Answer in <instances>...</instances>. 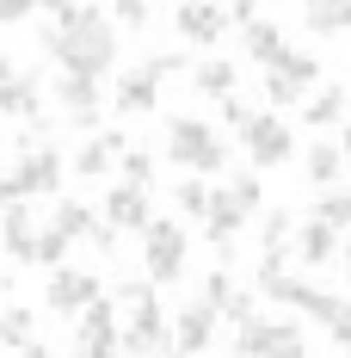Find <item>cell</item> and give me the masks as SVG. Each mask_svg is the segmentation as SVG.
Wrapping results in <instances>:
<instances>
[{"mask_svg":"<svg viewBox=\"0 0 351 358\" xmlns=\"http://www.w3.org/2000/svg\"><path fill=\"white\" fill-rule=\"evenodd\" d=\"M37 43L56 56V69H74V74H99L105 80L111 62H117V37H111V19L105 6H62L56 25H43Z\"/></svg>","mask_w":351,"mask_h":358,"instance_id":"1","label":"cell"},{"mask_svg":"<svg viewBox=\"0 0 351 358\" xmlns=\"http://www.w3.org/2000/svg\"><path fill=\"white\" fill-rule=\"evenodd\" d=\"M124 303H130V322L117 327V352H167V309L154 303V278H130V285L117 290Z\"/></svg>","mask_w":351,"mask_h":358,"instance_id":"2","label":"cell"},{"mask_svg":"<svg viewBox=\"0 0 351 358\" xmlns=\"http://www.w3.org/2000/svg\"><path fill=\"white\" fill-rule=\"evenodd\" d=\"M259 290L271 296V303H290V309H302L308 322H339L351 303L339 290H320V285H302V278H290L283 272V259H259Z\"/></svg>","mask_w":351,"mask_h":358,"instance_id":"3","label":"cell"},{"mask_svg":"<svg viewBox=\"0 0 351 358\" xmlns=\"http://www.w3.org/2000/svg\"><path fill=\"white\" fill-rule=\"evenodd\" d=\"M167 161L185 167V173H222L228 167V148L216 136L210 124L197 117H167Z\"/></svg>","mask_w":351,"mask_h":358,"instance_id":"4","label":"cell"},{"mask_svg":"<svg viewBox=\"0 0 351 358\" xmlns=\"http://www.w3.org/2000/svg\"><path fill=\"white\" fill-rule=\"evenodd\" d=\"M234 352L241 358H290V352H308V334H302V322L246 315V322H234Z\"/></svg>","mask_w":351,"mask_h":358,"instance_id":"5","label":"cell"},{"mask_svg":"<svg viewBox=\"0 0 351 358\" xmlns=\"http://www.w3.org/2000/svg\"><path fill=\"white\" fill-rule=\"evenodd\" d=\"M265 69H271V74H265V99H271V106H302V99L315 93V80H320V56L283 43Z\"/></svg>","mask_w":351,"mask_h":358,"instance_id":"6","label":"cell"},{"mask_svg":"<svg viewBox=\"0 0 351 358\" xmlns=\"http://www.w3.org/2000/svg\"><path fill=\"white\" fill-rule=\"evenodd\" d=\"M185 253H191V241H185V229H179V222L154 216V222L142 229V272H148L154 285L185 278Z\"/></svg>","mask_w":351,"mask_h":358,"instance_id":"7","label":"cell"},{"mask_svg":"<svg viewBox=\"0 0 351 358\" xmlns=\"http://www.w3.org/2000/svg\"><path fill=\"white\" fill-rule=\"evenodd\" d=\"M68 173L62 167V155L56 148H25L19 161H13V173L0 179V204H13V198H37V192H56V179Z\"/></svg>","mask_w":351,"mask_h":358,"instance_id":"8","label":"cell"},{"mask_svg":"<svg viewBox=\"0 0 351 358\" xmlns=\"http://www.w3.org/2000/svg\"><path fill=\"white\" fill-rule=\"evenodd\" d=\"M241 130V148L253 167H283L290 155H296V136H290V124L283 117H271V111H253L246 124H234Z\"/></svg>","mask_w":351,"mask_h":358,"instance_id":"9","label":"cell"},{"mask_svg":"<svg viewBox=\"0 0 351 358\" xmlns=\"http://www.w3.org/2000/svg\"><path fill=\"white\" fill-rule=\"evenodd\" d=\"M204 241L216 248V259H234V241H241V229L253 222V210H246L234 192H210V204H204Z\"/></svg>","mask_w":351,"mask_h":358,"instance_id":"10","label":"cell"},{"mask_svg":"<svg viewBox=\"0 0 351 358\" xmlns=\"http://www.w3.org/2000/svg\"><path fill=\"white\" fill-rule=\"evenodd\" d=\"M105 290L99 272H87V266H50V285H43V303L56 309V315H80L93 296Z\"/></svg>","mask_w":351,"mask_h":358,"instance_id":"11","label":"cell"},{"mask_svg":"<svg viewBox=\"0 0 351 358\" xmlns=\"http://www.w3.org/2000/svg\"><path fill=\"white\" fill-rule=\"evenodd\" d=\"M74 352H87V358L117 352V309H111L105 290H99V296L80 309V327H74Z\"/></svg>","mask_w":351,"mask_h":358,"instance_id":"12","label":"cell"},{"mask_svg":"<svg viewBox=\"0 0 351 358\" xmlns=\"http://www.w3.org/2000/svg\"><path fill=\"white\" fill-rule=\"evenodd\" d=\"M99 93H105V80H99V74H74V69L56 74V106L68 111L80 130H93V124H99Z\"/></svg>","mask_w":351,"mask_h":358,"instance_id":"13","label":"cell"},{"mask_svg":"<svg viewBox=\"0 0 351 358\" xmlns=\"http://www.w3.org/2000/svg\"><path fill=\"white\" fill-rule=\"evenodd\" d=\"M173 31H179V43H191V50H210L216 37L228 31V6H216V0H179Z\"/></svg>","mask_w":351,"mask_h":358,"instance_id":"14","label":"cell"},{"mask_svg":"<svg viewBox=\"0 0 351 358\" xmlns=\"http://www.w3.org/2000/svg\"><path fill=\"white\" fill-rule=\"evenodd\" d=\"M216 322H222V315H216L210 303L197 296V303H191L185 315H173V327H167V346H173V352H210Z\"/></svg>","mask_w":351,"mask_h":358,"instance_id":"15","label":"cell"},{"mask_svg":"<svg viewBox=\"0 0 351 358\" xmlns=\"http://www.w3.org/2000/svg\"><path fill=\"white\" fill-rule=\"evenodd\" d=\"M105 222L117 229V235H124V229H130V235H142V229L154 222L148 192H142V185H130V179H124V185H111V192H105Z\"/></svg>","mask_w":351,"mask_h":358,"instance_id":"16","label":"cell"},{"mask_svg":"<svg viewBox=\"0 0 351 358\" xmlns=\"http://www.w3.org/2000/svg\"><path fill=\"white\" fill-rule=\"evenodd\" d=\"M0 241H6V253L19 259V266H37V216L25 210V198H13V204H0Z\"/></svg>","mask_w":351,"mask_h":358,"instance_id":"17","label":"cell"},{"mask_svg":"<svg viewBox=\"0 0 351 358\" xmlns=\"http://www.w3.org/2000/svg\"><path fill=\"white\" fill-rule=\"evenodd\" d=\"M111 99H117V111H124V117L154 111V99H160V74L148 69V62H142V69H130V74H117V93H111Z\"/></svg>","mask_w":351,"mask_h":358,"instance_id":"18","label":"cell"},{"mask_svg":"<svg viewBox=\"0 0 351 358\" xmlns=\"http://www.w3.org/2000/svg\"><path fill=\"white\" fill-rule=\"evenodd\" d=\"M0 111H6V117H25V124H31V117H43V80L13 69L6 80H0Z\"/></svg>","mask_w":351,"mask_h":358,"instance_id":"19","label":"cell"},{"mask_svg":"<svg viewBox=\"0 0 351 358\" xmlns=\"http://www.w3.org/2000/svg\"><path fill=\"white\" fill-rule=\"evenodd\" d=\"M124 130H105V136H87V148H80V155H74V173L80 179H105L111 173V161H117V155H124Z\"/></svg>","mask_w":351,"mask_h":358,"instance_id":"20","label":"cell"},{"mask_svg":"<svg viewBox=\"0 0 351 358\" xmlns=\"http://www.w3.org/2000/svg\"><path fill=\"white\" fill-rule=\"evenodd\" d=\"M339 229L333 222H320V216H308V222H296V253H302V266H327L333 253H339V241H333Z\"/></svg>","mask_w":351,"mask_h":358,"instance_id":"21","label":"cell"},{"mask_svg":"<svg viewBox=\"0 0 351 358\" xmlns=\"http://www.w3.org/2000/svg\"><path fill=\"white\" fill-rule=\"evenodd\" d=\"M241 50H246V62L265 69V62L283 50V25H271V19H246L241 25Z\"/></svg>","mask_w":351,"mask_h":358,"instance_id":"22","label":"cell"},{"mask_svg":"<svg viewBox=\"0 0 351 358\" xmlns=\"http://www.w3.org/2000/svg\"><path fill=\"white\" fill-rule=\"evenodd\" d=\"M290 248H296V216L290 210L259 216V253H265V259H290Z\"/></svg>","mask_w":351,"mask_h":358,"instance_id":"23","label":"cell"},{"mask_svg":"<svg viewBox=\"0 0 351 358\" xmlns=\"http://www.w3.org/2000/svg\"><path fill=\"white\" fill-rule=\"evenodd\" d=\"M0 346H6V352H43L31 309H6V315H0Z\"/></svg>","mask_w":351,"mask_h":358,"instance_id":"24","label":"cell"},{"mask_svg":"<svg viewBox=\"0 0 351 358\" xmlns=\"http://www.w3.org/2000/svg\"><path fill=\"white\" fill-rule=\"evenodd\" d=\"M302 19H308V31L339 37L351 31V0H302Z\"/></svg>","mask_w":351,"mask_h":358,"instance_id":"25","label":"cell"},{"mask_svg":"<svg viewBox=\"0 0 351 358\" xmlns=\"http://www.w3.org/2000/svg\"><path fill=\"white\" fill-rule=\"evenodd\" d=\"M351 106V93L345 87H315L308 93V106H302V124H315V130H327V124H339Z\"/></svg>","mask_w":351,"mask_h":358,"instance_id":"26","label":"cell"},{"mask_svg":"<svg viewBox=\"0 0 351 358\" xmlns=\"http://www.w3.org/2000/svg\"><path fill=\"white\" fill-rule=\"evenodd\" d=\"M339 173H345V148L339 143H315L302 155V179H308V185H333Z\"/></svg>","mask_w":351,"mask_h":358,"instance_id":"27","label":"cell"},{"mask_svg":"<svg viewBox=\"0 0 351 358\" xmlns=\"http://www.w3.org/2000/svg\"><path fill=\"white\" fill-rule=\"evenodd\" d=\"M191 93H204V99H222V93H234V62H222V56L197 62V74H191Z\"/></svg>","mask_w":351,"mask_h":358,"instance_id":"28","label":"cell"},{"mask_svg":"<svg viewBox=\"0 0 351 358\" xmlns=\"http://www.w3.org/2000/svg\"><path fill=\"white\" fill-rule=\"evenodd\" d=\"M56 229H62V235H68V241H80V235H87V241H93V229H99V216L87 210V204H56Z\"/></svg>","mask_w":351,"mask_h":358,"instance_id":"29","label":"cell"},{"mask_svg":"<svg viewBox=\"0 0 351 358\" xmlns=\"http://www.w3.org/2000/svg\"><path fill=\"white\" fill-rule=\"evenodd\" d=\"M315 216L320 222H333V229H351V192H320V204H315Z\"/></svg>","mask_w":351,"mask_h":358,"instance_id":"30","label":"cell"},{"mask_svg":"<svg viewBox=\"0 0 351 358\" xmlns=\"http://www.w3.org/2000/svg\"><path fill=\"white\" fill-rule=\"evenodd\" d=\"M62 253H68V235L56 222H37V266H62Z\"/></svg>","mask_w":351,"mask_h":358,"instance_id":"31","label":"cell"},{"mask_svg":"<svg viewBox=\"0 0 351 358\" xmlns=\"http://www.w3.org/2000/svg\"><path fill=\"white\" fill-rule=\"evenodd\" d=\"M117 161H124V179H130V185H142V192L154 185V155H148V148H124Z\"/></svg>","mask_w":351,"mask_h":358,"instance_id":"32","label":"cell"},{"mask_svg":"<svg viewBox=\"0 0 351 358\" xmlns=\"http://www.w3.org/2000/svg\"><path fill=\"white\" fill-rule=\"evenodd\" d=\"M204 204H210V185L191 173V179H179V210L185 216H204Z\"/></svg>","mask_w":351,"mask_h":358,"instance_id":"33","label":"cell"},{"mask_svg":"<svg viewBox=\"0 0 351 358\" xmlns=\"http://www.w3.org/2000/svg\"><path fill=\"white\" fill-rule=\"evenodd\" d=\"M111 19L130 25V31H142V25H148V0H111Z\"/></svg>","mask_w":351,"mask_h":358,"instance_id":"34","label":"cell"},{"mask_svg":"<svg viewBox=\"0 0 351 358\" xmlns=\"http://www.w3.org/2000/svg\"><path fill=\"white\" fill-rule=\"evenodd\" d=\"M228 290H234V278H228V272H210V278H204V290H197V296H204V303H210L216 315H222V303H228Z\"/></svg>","mask_w":351,"mask_h":358,"instance_id":"35","label":"cell"},{"mask_svg":"<svg viewBox=\"0 0 351 358\" xmlns=\"http://www.w3.org/2000/svg\"><path fill=\"white\" fill-rule=\"evenodd\" d=\"M228 192L241 198L246 210H259V198H265V192H259V179H253V173H234V179H228Z\"/></svg>","mask_w":351,"mask_h":358,"instance_id":"36","label":"cell"},{"mask_svg":"<svg viewBox=\"0 0 351 358\" xmlns=\"http://www.w3.org/2000/svg\"><path fill=\"white\" fill-rule=\"evenodd\" d=\"M222 315H228V322H246V315H253V290H228V303H222Z\"/></svg>","mask_w":351,"mask_h":358,"instance_id":"37","label":"cell"},{"mask_svg":"<svg viewBox=\"0 0 351 358\" xmlns=\"http://www.w3.org/2000/svg\"><path fill=\"white\" fill-rule=\"evenodd\" d=\"M37 13V0H0V25H25Z\"/></svg>","mask_w":351,"mask_h":358,"instance_id":"38","label":"cell"},{"mask_svg":"<svg viewBox=\"0 0 351 358\" xmlns=\"http://www.w3.org/2000/svg\"><path fill=\"white\" fill-rule=\"evenodd\" d=\"M265 6H271V0H234V6H228V25H246V19H259Z\"/></svg>","mask_w":351,"mask_h":358,"instance_id":"39","label":"cell"},{"mask_svg":"<svg viewBox=\"0 0 351 358\" xmlns=\"http://www.w3.org/2000/svg\"><path fill=\"white\" fill-rule=\"evenodd\" d=\"M148 69L167 80V74H179V69H185V56H179V50H160V56H148Z\"/></svg>","mask_w":351,"mask_h":358,"instance_id":"40","label":"cell"},{"mask_svg":"<svg viewBox=\"0 0 351 358\" xmlns=\"http://www.w3.org/2000/svg\"><path fill=\"white\" fill-rule=\"evenodd\" d=\"M222 117H228V124H246V117H253V106H246V99H234V93H222Z\"/></svg>","mask_w":351,"mask_h":358,"instance_id":"41","label":"cell"},{"mask_svg":"<svg viewBox=\"0 0 351 358\" xmlns=\"http://www.w3.org/2000/svg\"><path fill=\"white\" fill-rule=\"evenodd\" d=\"M327 334H333V346H339V352H351V309L339 315V322H327Z\"/></svg>","mask_w":351,"mask_h":358,"instance_id":"42","label":"cell"},{"mask_svg":"<svg viewBox=\"0 0 351 358\" xmlns=\"http://www.w3.org/2000/svg\"><path fill=\"white\" fill-rule=\"evenodd\" d=\"M37 6H50V13H62V6H74V0H37Z\"/></svg>","mask_w":351,"mask_h":358,"instance_id":"43","label":"cell"},{"mask_svg":"<svg viewBox=\"0 0 351 358\" xmlns=\"http://www.w3.org/2000/svg\"><path fill=\"white\" fill-rule=\"evenodd\" d=\"M6 74H13V56H6V50H0V80H6Z\"/></svg>","mask_w":351,"mask_h":358,"instance_id":"44","label":"cell"},{"mask_svg":"<svg viewBox=\"0 0 351 358\" xmlns=\"http://www.w3.org/2000/svg\"><path fill=\"white\" fill-rule=\"evenodd\" d=\"M339 148H345V161H351V124H345V143H339Z\"/></svg>","mask_w":351,"mask_h":358,"instance_id":"45","label":"cell"},{"mask_svg":"<svg viewBox=\"0 0 351 358\" xmlns=\"http://www.w3.org/2000/svg\"><path fill=\"white\" fill-rule=\"evenodd\" d=\"M345 272H351V248H345Z\"/></svg>","mask_w":351,"mask_h":358,"instance_id":"46","label":"cell"}]
</instances>
